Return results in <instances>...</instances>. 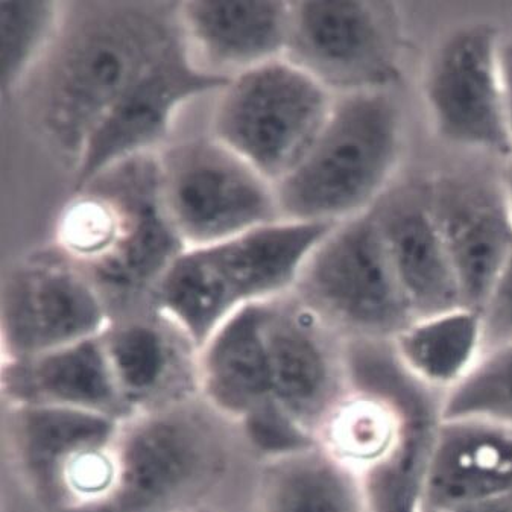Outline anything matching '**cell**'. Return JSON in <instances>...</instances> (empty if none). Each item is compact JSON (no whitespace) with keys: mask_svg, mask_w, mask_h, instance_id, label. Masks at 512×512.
Here are the masks:
<instances>
[{"mask_svg":"<svg viewBox=\"0 0 512 512\" xmlns=\"http://www.w3.org/2000/svg\"><path fill=\"white\" fill-rule=\"evenodd\" d=\"M180 2H66L22 87L32 119L73 168L111 108L181 37Z\"/></svg>","mask_w":512,"mask_h":512,"instance_id":"6da1fadb","label":"cell"},{"mask_svg":"<svg viewBox=\"0 0 512 512\" xmlns=\"http://www.w3.org/2000/svg\"><path fill=\"white\" fill-rule=\"evenodd\" d=\"M206 376L238 426L279 409L318 441L350 391L347 341L291 292L222 324L207 347Z\"/></svg>","mask_w":512,"mask_h":512,"instance_id":"7a4b0ae2","label":"cell"},{"mask_svg":"<svg viewBox=\"0 0 512 512\" xmlns=\"http://www.w3.org/2000/svg\"><path fill=\"white\" fill-rule=\"evenodd\" d=\"M350 391L318 443L358 476L371 512H421L444 424V394L392 341H347Z\"/></svg>","mask_w":512,"mask_h":512,"instance_id":"3957f363","label":"cell"},{"mask_svg":"<svg viewBox=\"0 0 512 512\" xmlns=\"http://www.w3.org/2000/svg\"><path fill=\"white\" fill-rule=\"evenodd\" d=\"M54 245L101 292L113 321L143 304L152 309L155 288L186 250L163 206L157 152L117 163L73 190Z\"/></svg>","mask_w":512,"mask_h":512,"instance_id":"277c9868","label":"cell"},{"mask_svg":"<svg viewBox=\"0 0 512 512\" xmlns=\"http://www.w3.org/2000/svg\"><path fill=\"white\" fill-rule=\"evenodd\" d=\"M405 143L394 90L335 96L309 151L275 184L283 221L336 225L373 212L396 186Z\"/></svg>","mask_w":512,"mask_h":512,"instance_id":"5b68a950","label":"cell"},{"mask_svg":"<svg viewBox=\"0 0 512 512\" xmlns=\"http://www.w3.org/2000/svg\"><path fill=\"white\" fill-rule=\"evenodd\" d=\"M332 227L280 221L187 248L155 288L152 310L200 351L234 313L294 292L310 254Z\"/></svg>","mask_w":512,"mask_h":512,"instance_id":"8992f818","label":"cell"},{"mask_svg":"<svg viewBox=\"0 0 512 512\" xmlns=\"http://www.w3.org/2000/svg\"><path fill=\"white\" fill-rule=\"evenodd\" d=\"M216 96L210 134L274 184L301 162L335 101L288 58L233 76Z\"/></svg>","mask_w":512,"mask_h":512,"instance_id":"52a82bcc","label":"cell"},{"mask_svg":"<svg viewBox=\"0 0 512 512\" xmlns=\"http://www.w3.org/2000/svg\"><path fill=\"white\" fill-rule=\"evenodd\" d=\"M157 162L163 206L186 250L283 221L275 184L212 134L168 143Z\"/></svg>","mask_w":512,"mask_h":512,"instance_id":"ba28073f","label":"cell"},{"mask_svg":"<svg viewBox=\"0 0 512 512\" xmlns=\"http://www.w3.org/2000/svg\"><path fill=\"white\" fill-rule=\"evenodd\" d=\"M294 294L345 341H394L415 320L371 212L333 225Z\"/></svg>","mask_w":512,"mask_h":512,"instance_id":"9c48e42d","label":"cell"},{"mask_svg":"<svg viewBox=\"0 0 512 512\" xmlns=\"http://www.w3.org/2000/svg\"><path fill=\"white\" fill-rule=\"evenodd\" d=\"M193 402L136 415L117 438L110 499L93 512H187L216 481L224 455Z\"/></svg>","mask_w":512,"mask_h":512,"instance_id":"30bf717a","label":"cell"},{"mask_svg":"<svg viewBox=\"0 0 512 512\" xmlns=\"http://www.w3.org/2000/svg\"><path fill=\"white\" fill-rule=\"evenodd\" d=\"M502 45L499 29L488 23L453 29L427 60L421 98L441 140L505 162L512 139Z\"/></svg>","mask_w":512,"mask_h":512,"instance_id":"8fae6325","label":"cell"},{"mask_svg":"<svg viewBox=\"0 0 512 512\" xmlns=\"http://www.w3.org/2000/svg\"><path fill=\"white\" fill-rule=\"evenodd\" d=\"M285 58L335 96L394 90L402 76V38L394 7L291 2Z\"/></svg>","mask_w":512,"mask_h":512,"instance_id":"7c38bea8","label":"cell"},{"mask_svg":"<svg viewBox=\"0 0 512 512\" xmlns=\"http://www.w3.org/2000/svg\"><path fill=\"white\" fill-rule=\"evenodd\" d=\"M113 323L101 292L57 247L20 260L2 285V362L98 338Z\"/></svg>","mask_w":512,"mask_h":512,"instance_id":"4fadbf2b","label":"cell"},{"mask_svg":"<svg viewBox=\"0 0 512 512\" xmlns=\"http://www.w3.org/2000/svg\"><path fill=\"white\" fill-rule=\"evenodd\" d=\"M423 187L464 304L482 310L512 253V209L502 168L447 169L424 180Z\"/></svg>","mask_w":512,"mask_h":512,"instance_id":"5bb4252c","label":"cell"},{"mask_svg":"<svg viewBox=\"0 0 512 512\" xmlns=\"http://www.w3.org/2000/svg\"><path fill=\"white\" fill-rule=\"evenodd\" d=\"M228 81L201 69L181 40L96 128L73 168L72 192L117 163L165 148L178 111L201 96L216 95Z\"/></svg>","mask_w":512,"mask_h":512,"instance_id":"9a60e30c","label":"cell"},{"mask_svg":"<svg viewBox=\"0 0 512 512\" xmlns=\"http://www.w3.org/2000/svg\"><path fill=\"white\" fill-rule=\"evenodd\" d=\"M102 342L128 418L198 399V350L155 310L114 320Z\"/></svg>","mask_w":512,"mask_h":512,"instance_id":"2e32d148","label":"cell"},{"mask_svg":"<svg viewBox=\"0 0 512 512\" xmlns=\"http://www.w3.org/2000/svg\"><path fill=\"white\" fill-rule=\"evenodd\" d=\"M124 421L52 406L8 408L11 453L29 493L43 508L60 512L76 468L113 447Z\"/></svg>","mask_w":512,"mask_h":512,"instance_id":"e0dca14e","label":"cell"},{"mask_svg":"<svg viewBox=\"0 0 512 512\" xmlns=\"http://www.w3.org/2000/svg\"><path fill=\"white\" fill-rule=\"evenodd\" d=\"M371 213L415 320L465 306L423 181L396 184Z\"/></svg>","mask_w":512,"mask_h":512,"instance_id":"ac0fdd59","label":"cell"},{"mask_svg":"<svg viewBox=\"0 0 512 512\" xmlns=\"http://www.w3.org/2000/svg\"><path fill=\"white\" fill-rule=\"evenodd\" d=\"M181 37L201 69L231 80L286 57L291 2H180Z\"/></svg>","mask_w":512,"mask_h":512,"instance_id":"d6986e66","label":"cell"},{"mask_svg":"<svg viewBox=\"0 0 512 512\" xmlns=\"http://www.w3.org/2000/svg\"><path fill=\"white\" fill-rule=\"evenodd\" d=\"M2 396L13 406H52L128 420L102 335L34 358L2 362Z\"/></svg>","mask_w":512,"mask_h":512,"instance_id":"ffe728a7","label":"cell"},{"mask_svg":"<svg viewBox=\"0 0 512 512\" xmlns=\"http://www.w3.org/2000/svg\"><path fill=\"white\" fill-rule=\"evenodd\" d=\"M512 499V426L444 420L424 508Z\"/></svg>","mask_w":512,"mask_h":512,"instance_id":"44dd1931","label":"cell"},{"mask_svg":"<svg viewBox=\"0 0 512 512\" xmlns=\"http://www.w3.org/2000/svg\"><path fill=\"white\" fill-rule=\"evenodd\" d=\"M254 508L256 512H371L358 476L320 444L262 461Z\"/></svg>","mask_w":512,"mask_h":512,"instance_id":"7402d4cb","label":"cell"},{"mask_svg":"<svg viewBox=\"0 0 512 512\" xmlns=\"http://www.w3.org/2000/svg\"><path fill=\"white\" fill-rule=\"evenodd\" d=\"M392 344L400 361L417 379L446 394L482 358L484 318L481 310L467 306L417 318Z\"/></svg>","mask_w":512,"mask_h":512,"instance_id":"603a6c76","label":"cell"},{"mask_svg":"<svg viewBox=\"0 0 512 512\" xmlns=\"http://www.w3.org/2000/svg\"><path fill=\"white\" fill-rule=\"evenodd\" d=\"M60 2H2L0 5V78L2 92L22 89L54 42Z\"/></svg>","mask_w":512,"mask_h":512,"instance_id":"cb8c5ba5","label":"cell"},{"mask_svg":"<svg viewBox=\"0 0 512 512\" xmlns=\"http://www.w3.org/2000/svg\"><path fill=\"white\" fill-rule=\"evenodd\" d=\"M444 420L512 426V342L484 351L473 370L444 394Z\"/></svg>","mask_w":512,"mask_h":512,"instance_id":"d4e9b609","label":"cell"},{"mask_svg":"<svg viewBox=\"0 0 512 512\" xmlns=\"http://www.w3.org/2000/svg\"><path fill=\"white\" fill-rule=\"evenodd\" d=\"M485 351L512 342V253L482 307Z\"/></svg>","mask_w":512,"mask_h":512,"instance_id":"484cf974","label":"cell"},{"mask_svg":"<svg viewBox=\"0 0 512 512\" xmlns=\"http://www.w3.org/2000/svg\"><path fill=\"white\" fill-rule=\"evenodd\" d=\"M421 512H512V499L488 500V502L464 503V505L423 508Z\"/></svg>","mask_w":512,"mask_h":512,"instance_id":"4316f807","label":"cell"},{"mask_svg":"<svg viewBox=\"0 0 512 512\" xmlns=\"http://www.w3.org/2000/svg\"><path fill=\"white\" fill-rule=\"evenodd\" d=\"M503 80H505L506 107H508L509 131L512 139V40L502 45Z\"/></svg>","mask_w":512,"mask_h":512,"instance_id":"83f0119b","label":"cell"},{"mask_svg":"<svg viewBox=\"0 0 512 512\" xmlns=\"http://www.w3.org/2000/svg\"><path fill=\"white\" fill-rule=\"evenodd\" d=\"M502 177L503 183H505L506 192H508L509 203H511L512 209V157L502 162Z\"/></svg>","mask_w":512,"mask_h":512,"instance_id":"f1b7e54d","label":"cell"},{"mask_svg":"<svg viewBox=\"0 0 512 512\" xmlns=\"http://www.w3.org/2000/svg\"><path fill=\"white\" fill-rule=\"evenodd\" d=\"M187 512H213V511H210V509H206V508H200V506H196V508L190 509V511H187Z\"/></svg>","mask_w":512,"mask_h":512,"instance_id":"f546056e","label":"cell"}]
</instances>
